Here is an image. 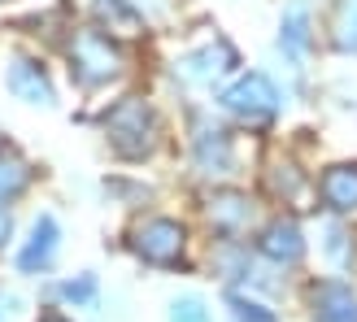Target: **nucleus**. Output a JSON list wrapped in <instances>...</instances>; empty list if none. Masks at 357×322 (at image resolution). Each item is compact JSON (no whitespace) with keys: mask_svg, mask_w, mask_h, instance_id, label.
I'll use <instances>...</instances> for the list:
<instances>
[{"mask_svg":"<svg viewBox=\"0 0 357 322\" xmlns=\"http://www.w3.org/2000/svg\"><path fill=\"white\" fill-rule=\"evenodd\" d=\"M105 135L122 157H149L157 144V118L139 96H127L118 109L105 118Z\"/></svg>","mask_w":357,"mask_h":322,"instance_id":"obj_1","label":"nucleus"},{"mask_svg":"<svg viewBox=\"0 0 357 322\" xmlns=\"http://www.w3.org/2000/svg\"><path fill=\"white\" fill-rule=\"evenodd\" d=\"M70 66L83 83H109L122 75V52L109 44V35H100L96 26H83L70 40Z\"/></svg>","mask_w":357,"mask_h":322,"instance_id":"obj_2","label":"nucleus"},{"mask_svg":"<svg viewBox=\"0 0 357 322\" xmlns=\"http://www.w3.org/2000/svg\"><path fill=\"white\" fill-rule=\"evenodd\" d=\"M222 109L244 118V122H266L279 109V92H275V83L266 75H244L222 92Z\"/></svg>","mask_w":357,"mask_h":322,"instance_id":"obj_3","label":"nucleus"},{"mask_svg":"<svg viewBox=\"0 0 357 322\" xmlns=\"http://www.w3.org/2000/svg\"><path fill=\"white\" fill-rule=\"evenodd\" d=\"M183 227H178L174 218H149V222H139L135 227V253L144 257V261H157V266H170L178 261V253H183Z\"/></svg>","mask_w":357,"mask_h":322,"instance_id":"obj_4","label":"nucleus"},{"mask_svg":"<svg viewBox=\"0 0 357 322\" xmlns=\"http://www.w3.org/2000/svg\"><path fill=\"white\" fill-rule=\"evenodd\" d=\"M236 66V52H231V44H209L201 52H188V57L174 61V75L183 83H213L222 79L227 70Z\"/></svg>","mask_w":357,"mask_h":322,"instance_id":"obj_5","label":"nucleus"},{"mask_svg":"<svg viewBox=\"0 0 357 322\" xmlns=\"http://www.w3.org/2000/svg\"><path fill=\"white\" fill-rule=\"evenodd\" d=\"M9 92L17 100H26V105H52V83H48V75L35 61H26V57H17L9 66Z\"/></svg>","mask_w":357,"mask_h":322,"instance_id":"obj_6","label":"nucleus"},{"mask_svg":"<svg viewBox=\"0 0 357 322\" xmlns=\"http://www.w3.org/2000/svg\"><path fill=\"white\" fill-rule=\"evenodd\" d=\"M314 314L318 322H357V296L344 283H318L314 288Z\"/></svg>","mask_w":357,"mask_h":322,"instance_id":"obj_7","label":"nucleus"},{"mask_svg":"<svg viewBox=\"0 0 357 322\" xmlns=\"http://www.w3.org/2000/svg\"><path fill=\"white\" fill-rule=\"evenodd\" d=\"M261 253L271 261H296L305 253V240H301V227L292 218H275L271 227L261 231Z\"/></svg>","mask_w":357,"mask_h":322,"instance_id":"obj_8","label":"nucleus"},{"mask_svg":"<svg viewBox=\"0 0 357 322\" xmlns=\"http://www.w3.org/2000/svg\"><path fill=\"white\" fill-rule=\"evenodd\" d=\"M279 44H283V52H292L296 61L310 52V0H292V5L283 9Z\"/></svg>","mask_w":357,"mask_h":322,"instance_id":"obj_9","label":"nucleus"},{"mask_svg":"<svg viewBox=\"0 0 357 322\" xmlns=\"http://www.w3.org/2000/svg\"><path fill=\"white\" fill-rule=\"evenodd\" d=\"M52 253H57V222L44 213V218L31 227V240H26L22 253H17V266H22V270H44L52 261Z\"/></svg>","mask_w":357,"mask_h":322,"instance_id":"obj_10","label":"nucleus"},{"mask_svg":"<svg viewBox=\"0 0 357 322\" xmlns=\"http://www.w3.org/2000/svg\"><path fill=\"white\" fill-rule=\"evenodd\" d=\"M323 201L331 209H357V166H335L323 174Z\"/></svg>","mask_w":357,"mask_h":322,"instance_id":"obj_11","label":"nucleus"},{"mask_svg":"<svg viewBox=\"0 0 357 322\" xmlns=\"http://www.w3.org/2000/svg\"><path fill=\"white\" fill-rule=\"evenodd\" d=\"M196 157H201L205 170H227V166H231V144H227V135H222L218 127H209L205 118L196 122Z\"/></svg>","mask_w":357,"mask_h":322,"instance_id":"obj_12","label":"nucleus"},{"mask_svg":"<svg viewBox=\"0 0 357 322\" xmlns=\"http://www.w3.org/2000/svg\"><path fill=\"white\" fill-rule=\"evenodd\" d=\"M209 218H213V227H222V231H240L248 222V201L240 192H222V196L209 201Z\"/></svg>","mask_w":357,"mask_h":322,"instance_id":"obj_13","label":"nucleus"},{"mask_svg":"<svg viewBox=\"0 0 357 322\" xmlns=\"http://www.w3.org/2000/svg\"><path fill=\"white\" fill-rule=\"evenodd\" d=\"M331 44L340 52H357V0H340L331 13Z\"/></svg>","mask_w":357,"mask_h":322,"instance_id":"obj_14","label":"nucleus"},{"mask_svg":"<svg viewBox=\"0 0 357 322\" xmlns=\"http://www.w3.org/2000/svg\"><path fill=\"white\" fill-rule=\"evenodd\" d=\"M26 178H31V170L22 166V161L0 157V201H5V196H13V192H22Z\"/></svg>","mask_w":357,"mask_h":322,"instance_id":"obj_15","label":"nucleus"},{"mask_svg":"<svg viewBox=\"0 0 357 322\" xmlns=\"http://www.w3.org/2000/svg\"><path fill=\"white\" fill-rule=\"evenodd\" d=\"M170 322H209V309L201 296H178L170 305Z\"/></svg>","mask_w":357,"mask_h":322,"instance_id":"obj_16","label":"nucleus"},{"mask_svg":"<svg viewBox=\"0 0 357 322\" xmlns=\"http://www.w3.org/2000/svg\"><path fill=\"white\" fill-rule=\"evenodd\" d=\"M231 309H236V322H275V314L257 305V300H248V296H231Z\"/></svg>","mask_w":357,"mask_h":322,"instance_id":"obj_17","label":"nucleus"},{"mask_svg":"<svg viewBox=\"0 0 357 322\" xmlns=\"http://www.w3.org/2000/svg\"><path fill=\"white\" fill-rule=\"evenodd\" d=\"M323 236H327V244H323V248H327V257H331L335 266H344V261H349V244H344L349 236H344V227H335V222H331Z\"/></svg>","mask_w":357,"mask_h":322,"instance_id":"obj_18","label":"nucleus"},{"mask_svg":"<svg viewBox=\"0 0 357 322\" xmlns=\"http://www.w3.org/2000/svg\"><path fill=\"white\" fill-rule=\"evenodd\" d=\"M61 296H66V300H79V305H87V300L96 296V279H92V275L70 279V283H61Z\"/></svg>","mask_w":357,"mask_h":322,"instance_id":"obj_19","label":"nucleus"},{"mask_svg":"<svg viewBox=\"0 0 357 322\" xmlns=\"http://www.w3.org/2000/svg\"><path fill=\"white\" fill-rule=\"evenodd\" d=\"M13 305H17V300H13V296H5V292H0V322H9Z\"/></svg>","mask_w":357,"mask_h":322,"instance_id":"obj_20","label":"nucleus"},{"mask_svg":"<svg viewBox=\"0 0 357 322\" xmlns=\"http://www.w3.org/2000/svg\"><path fill=\"white\" fill-rule=\"evenodd\" d=\"M5 240H9V213L0 209V244H5Z\"/></svg>","mask_w":357,"mask_h":322,"instance_id":"obj_21","label":"nucleus"},{"mask_svg":"<svg viewBox=\"0 0 357 322\" xmlns=\"http://www.w3.org/2000/svg\"><path fill=\"white\" fill-rule=\"evenodd\" d=\"M44 322H66V318H61V314H48V318H44Z\"/></svg>","mask_w":357,"mask_h":322,"instance_id":"obj_22","label":"nucleus"}]
</instances>
